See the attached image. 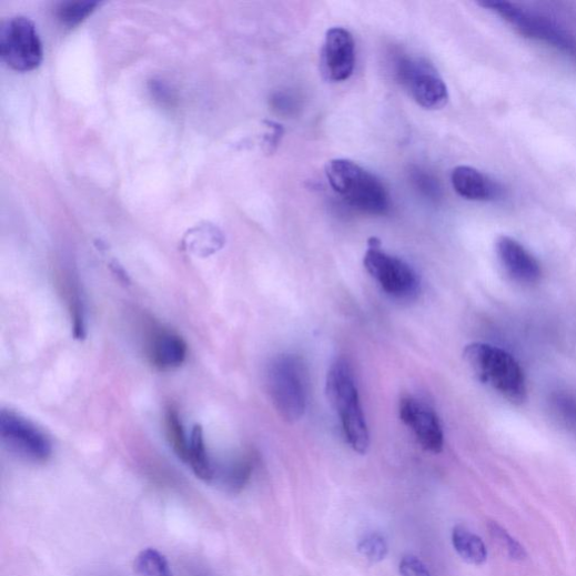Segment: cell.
I'll use <instances>...</instances> for the list:
<instances>
[{"label": "cell", "instance_id": "obj_1", "mask_svg": "<svg viewBox=\"0 0 576 576\" xmlns=\"http://www.w3.org/2000/svg\"><path fill=\"white\" fill-rule=\"evenodd\" d=\"M463 356L481 383L513 404L526 402V376L512 354L489 344L472 343L464 348Z\"/></svg>", "mask_w": 576, "mask_h": 576}, {"label": "cell", "instance_id": "obj_2", "mask_svg": "<svg viewBox=\"0 0 576 576\" xmlns=\"http://www.w3.org/2000/svg\"><path fill=\"white\" fill-rule=\"evenodd\" d=\"M325 393L340 417L348 445L356 453L366 454L371 444L370 432L354 372L346 360H337L329 370Z\"/></svg>", "mask_w": 576, "mask_h": 576}, {"label": "cell", "instance_id": "obj_3", "mask_svg": "<svg viewBox=\"0 0 576 576\" xmlns=\"http://www.w3.org/2000/svg\"><path fill=\"white\" fill-rule=\"evenodd\" d=\"M325 175L333 190L353 209L372 215H383L390 210L384 185L356 162L348 159L329 161Z\"/></svg>", "mask_w": 576, "mask_h": 576}, {"label": "cell", "instance_id": "obj_4", "mask_svg": "<svg viewBox=\"0 0 576 576\" xmlns=\"http://www.w3.org/2000/svg\"><path fill=\"white\" fill-rule=\"evenodd\" d=\"M266 386L279 415L289 423L303 418L309 400V371L304 361L291 354L272 360Z\"/></svg>", "mask_w": 576, "mask_h": 576}, {"label": "cell", "instance_id": "obj_5", "mask_svg": "<svg viewBox=\"0 0 576 576\" xmlns=\"http://www.w3.org/2000/svg\"><path fill=\"white\" fill-rule=\"evenodd\" d=\"M478 6L501 16L523 36L543 41L566 53H576V40L573 36L547 18L506 0H483Z\"/></svg>", "mask_w": 576, "mask_h": 576}, {"label": "cell", "instance_id": "obj_6", "mask_svg": "<svg viewBox=\"0 0 576 576\" xmlns=\"http://www.w3.org/2000/svg\"><path fill=\"white\" fill-rule=\"evenodd\" d=\"M364 266L382 290L392 297L408 299L418 292L420 280L413 267L385 253L377 238H371L368 241Z\"/></svg>", "mask_w": 576, "mask_h": 576}, {"label": "cell", "instance_id": "obj_7", "mask_svg": "<svg viewBox=\"0 0 576 576\" xmlns=\"http://www.w3.org/2000/svg\"><path fill=\"white\" fill-rule=\"evenodd\" d=\"M0 55L13 70L28 72L37 69L43 59V47L36 24L28 18L17 17L0 29Z\"/></svg>", "mask_w": 576, "mask_h": 576}, {"label": "cell", "instance_id": "obj_8", "mask_svg": "<svg viewBox=\"0 0 576 576\" xmlns=\"http://www.w3.org/2000/svg\"><path fill=\"white\" fill-rule=\"evenodd\" d=\"M396 75L411 97L427 110H439L448 101V90L437 70L421 59L400 58Z\"/></svg>", "mask_w": 576, "mask_h": 576}, {"label": "cell", "instance_id": "obj_9", "mask_svg": "<svg viewBox=\"0 0 576 576\" xmlns=\"http://www.w3.org/2000/svg\"><path fill=\"white\" fill-rule=\"evenodd\" d=\"M0 436L7 448L32 463H46L52 455L49 437L27 418L3 410L0 414Z\"/></svg>", "mask_w": 576, "mask_h": 576}, {"label": "cell", "instance_id": "obj_10", "mask_svg": "<svg viewBox=\"0 0 576 576\" xmlns=\"http://www.w3.org/2000/svg\"><path fill=\"white\" fill-rule=\"evenodd\" d=\"M398 414L404 425L413 432L422 447L439 454L444 448V432L435 410L415 396L400 401Z\"/></svg>", "mask_w": 576, "mask_h": 576}, {"label": "cell", "instance_id": "obj_11", "mask_svg": "<svg viewBox=\"0 0 576 576\" xmlns=\"http://www.w3.org/2000/svg\"><path fill=\"white\" fill-rule=\"evenodd\" d=\"M356 63L355 41L350 31L334 28L326 32L321 51V71L329 81L350 79Z\"/></svg>", "mask_w": 576, "mask_h": 576}, {"label": "cell", "instance_id": "obj_12", "mask_svg": "<svg viewBox=\"0 0 576 576\" xmlns=\"http://www.w3.org/2000/svg\"><path fill=\"white\" fill-rule=\"evenodd\" d=\"M144 351L149 363L161 372L181 367L188 357V344L171 329L161 325L149 327Z\"/></svg>", "mask_w": 576, "mask_h": 576}, {"label": "cell", "instance_id": "obj_13", "mask_svg": "<svg viewBox=\"0 0 576 576\" xmlns=\"http://www.w3.org/2000/svg\"><path fill=\"white\" fill-rule=\"evenodd\" d=\"M497 255L508 276L523 285H534L542 277L538 261L517 240L503 235L497 241Z\"/></svg>", "mask_w": 576, "mask_h": 576}, {"label": "cell", "instance_id": "obj_14", "mask_svg": "<svg viewBox=\"0 0 576 576\" xmlns=\"http://www.w3.org/2000/svg\"><path fill=\"white\" fill-rule=\"evenodd\" d=\"M452 185L459 196L469 201H495L503 194L498 183L468 166H458L453 171Z\"/></svg>", "mask_w": 576, "mask_h": 576}, {"label": "cell", "instance_id": "obj_15", "mask_svg": "<svg viewBox=\"0 0 576 576\" xmlns=\"http://www.w3.org/2000/svg\"><path fill=\"white\" fill-rule=\"evenodd\" d=\"M194 474L202 481L213 482L216 475V465L210 457L203 435V428L195 426L190 436V452L188 463Z\"/></svg>", "mask_w": 576, "mask_h": 576}, {"label": "cell", "instance_id": "obj_16", "mask_svg": "<svg viewBox=\"0 0 576 576\" xmlns=\"http://www.w3.org/2000/svg\"><path fill=\"white\" fill-rule=\"evenodd\" d=\"M254 467V457L244 455L223 467L216 466L215 479H219L228 491L240 492L250 482Z\"/></svg>", "mask_w": 576, "mask_h": 576}, {"label": "cell", "instance_id": "obj_17", "mask_svg": "<svg viewBox=\"0 0 576 576\" xmlns=\"http://www.w3.org/2000/svg\"><path fill=\"white\" fill-rule=\"evenodd\" d=\"M453 545L457 554L467 563L482 565L487 559V550L483 540L464 526L453 530Z\"/></svg>", "mask_w": 576, "mask_h": 576}, {"label": "cell", "instance_id": "obj_18", "mask_svg": "<svg viewBox=\"0 0 576 576\" xmlns=\"http://www.w3.org/2000/svg\"><path fill=\"white\" fill-rule=\"evenodd\" d=\"M166 434L171 447L180 459L188 463L190 437L186 435L179 411L171 406L166 414Z\"/></svg>", "mask_w": 576, "mask_h": 576}, {"label": "cell", "instance_id": "obj_19", "mask_svg": "<svg viewBox=\"0 0 576 576\" xmlns=\"http://www.w3.org/2000/svg\"><path fill=\"white\" fill-rule=\"evenodd\" d=\"M134 566L140 576H174L168 558L153 548L142 550Z\"/></svg>", "mask_w": 576, "mask_h": 576}, {"label": "cell", "instance_id": "obj_20", "mask_svg": "<svg viewBox=\"0 0 576 576\" xmlns=\"http://www.w3.org/2000/svg\"><path fill=\"white\" fill-rule=\"evenodd\" d=\"M101 4L91 2V0H82V2H63L55 10L58 20L68 28H73L84 22L92 16Z\"/></svg>", "mask_w": 576, "mask_h": 576}, {"label": "cell", "instance_id": "obj_21", "mask_svg": "<svg viewBox=\"0 0 576 576\" xmlns=\"http://www.w3.org/2000/svg\"><path fill=\"white\" fill-rule=\"evenodd\" d=\"M488 530L501 547L506 550L511 558L515 560H524L527 557L525 548L497 523H489Z\"/></svg>", "mask_w": 576, "mask_h": 576}, {"label": "cell", "instance_id": "obj_22", "mask_svg": "<svg viewBox=\"0 0 576 576\" xmlns=\"http://www.w3.org/2000/svg\"><path fill=\"white\" fill-rule=\"evenodd\" d=\"M360 553L372 563H378L387 555V544L378 534H371L361 540Z\"/></svg>", "mask_w": 576, "mask_h": 576}, {"label": "cell", "instance_id": "obj_23", "mask_svg": "<svg viewBox=\"0 0 576 576\" xmlns=\"http://www.w3.org/2000/svg\"><path fill=\"white\" fill-rule=\"evenodd\" d=\"M398 568L402 576H432L425 563L415 555L403 556Z\"/></svg>", "mask_w": 576, "mask_h": 576}, {"label": "cell", "instance_id": "obj_24", "mask_svg": "<svg viewBox=\"0 0 576 576\" xmlns=\"http://www.w3.org/2000/svg\"><path fill=\"white\" fill-rule=\"evenodd\" d=\"M413 181L417 189L426 196L432 199L439 198L441 188L435 179L417 170L413 174Z\"/></svg>", "mask_w": 576, "mask_h": 576}, {"label": "cell", "instance_id": "obj_25", "mask_svg": "<svg viewBox=\"0 0 576 576\" xmlns=\"http://www.w3.org/2000/svg\"><path fill=\"white\" fill-rule=\"evenodd\" d=\"M274 108L279 111H282L283 113L290 111L292 112V109H293V103L291 101L290 98L283 95V94H277L274 97Z\"/></svg>", "mask_w": 576, "mask_h": 576}]
</instances>
